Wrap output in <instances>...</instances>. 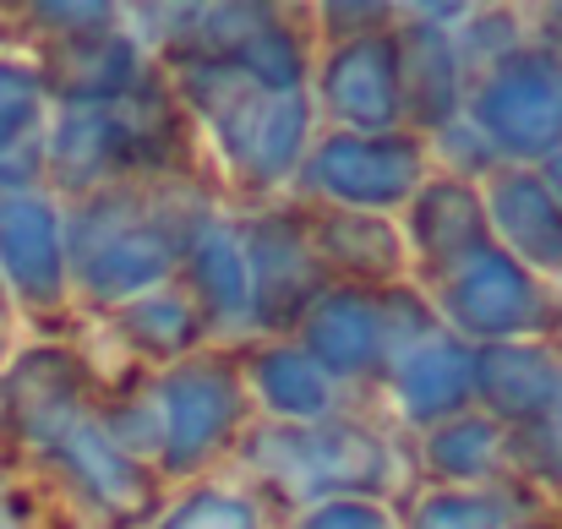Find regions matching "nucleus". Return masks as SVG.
Listing matches in <instances>:
<instances>
[{"label": "nucleus", "mask_w": 562, "mask_h": 529, "mask_svg": "<svg viewBox=\"0 0 562 529\" xmlns=\"http://www.w3.org/2000/svg\"><path fill=\"white\" fill-rule=\"evenodd\" d=\"M176 115L165 99H154L148 88H132L115 104H77L49 143L55 176L66 185H99L115 170L132 165H159L176 148Z\"/></svg>", "instance_id": "f257e3e1"}, {"label": "nucleus", "mask_w": 562, "mask_h": 529, "mask_svg": "<svg viewBox=\"0 0 562 529\" xmlns=\"http://www.w3.org/2000/svg\"><path fill=\"white\" fill-rule=\"evenodd\" d=\"M137 196H99L77 213L71 224V257H77V273L82 284L99 295V301H121V295H137L148 284H159L170 268H176V251H181V235L159 218H143L132 207Z\"/></svg>", "instance_id": "f03ea898"}, {"label": "nucleus", "mask_w": 562, "mask_h": 529, "mask_svg": "<svg viewBox=\"0 0 562 529\" xmlns=\"http://www.w3.org/2000/svg\"><path fill=\"white\" fill-rule=\"evenodd\" d=\"M257 470L295 492V497H328V492H376L387 481V448L372 431L350 420H323V426H284L262 431L251 442Z\"/></svg>", "instance_id": "7ed1b4c3"}, {"label": "nucleus", "mask_w": 562, "mask_h": 529, "mask_svg": "<svg viewBox=\"0 0 562 529\" xmlns=\"http://www.w3.org/2000/svg\"><path fill=\"white\" fill-rule=\"evenodd\" d=\"M475 132L508 154H552L562 137V77L547 55H508L475 88Z\"/></svg>", "instance_id": "20e7f679"}, {"label": "nucleus", "mask_w": 562, "mask_h": 529, "mask_svg": "<svg viewBox=\"0 0 562 529\" xmlns=\"http://www.w3.org/2000/svg\"><path fill=\"white\" fill-rule=\"evenodd\" d=\"M154 404H159V426H165V437H159L165 470L187 475L229 437V426L240 415V387L218 360H191L159 382Z\"/></svg>", "instance_id": "39448f33"}, {"label": "nucleus", "mask_w": 562, "mask_h": 529, "mask_svg": "<svg viewBox=\"0 0 562 529\" xmlns=\"http://www.w3.org/2000/svg\"><path fill=\"white\" fill-rule=\"evenodd\" d=\"M246 257H251L246 301H251L257 323L284 328L306 306L323 301V257L295 218H257L246 229Z\"/></svg>", "instance_id": "423d86ee"}, {"label": "nucleus", "mask_w": 562, "mask_h": 529, "mask_svg": "<svg viewBox=\"0 0 562 529\" xmlns=\"http://www.w3.org/2000/svg\"><path fill=\"white\" fill-rule=\"evenodd\" d=\"M420 176V148L409 137H361L339 132L317 148L312 159V185L328 191L334 202H350L356 213L404 202Z\"/></svg>", "instance_id": "0eeeda50"}, {"label": "nucleus", "mask_w": 562, "mask_h": 529, "mask_svg": "<svg viewBox=\"0 0 562 529\" xmlns=\"http://www.w3.org/2000/svg\"><path fill=\"white\" fill-rule=\"evenodd\" d=\"M442 312L481 339H508L541 323V295L530 284V273L508 257V251H481L475 262H464L448 284H442Z\"/></svg>", "instance_id": "6e6552de"}, {"label": "nucleus", "mask_w": 562, "mask_h": 529, "mask_svg": "<svg viewBox=\"0 0 562 529\" xmlns=\"http://www.w3.org/2000/svg\"><path fill=\"white\" fill-rule=\"evenodd\" d=\"M0 273L33 306H49L66 284L60 218L33 191H0Z\"/></svg>", "instance_id": "1a4fd4ad"}, {"label": "nucleus", "mask_w": 562, "mask_h": 529, "mask_svg": "<svg viewBox=\"0 0 562 529\" xmlns=\"http://www.w3.org/2000/svg\"><path fill=\"white\" fill-rule=\"evenodd\" d=\"M323 99L339 121L361 126V137H387L398 121V44L393 38H356L323 66Z\"/></svg>", "instance_id": "9d476101"}, {"label": "nucleus", "mask_w": 562, "mask_h": 529, "mask_svg": "<svg viewBox=\"0 0 562 529\" xmlns=\"http://www.w3.org/2000/svg\"><path fill=\"white\" fill-rule=\"evenodd\" d=\"M5 415L16 437L49 448L82 415V371L66 350H27L5 376Z\"/></svg>", "instance_id": "9b49d317"}, {"label": "nucleus", "mask_w": 562, "mask_h": 529, "mask_svg": "<svg viewBox=\"0 0 562 529\" xmlns=\"http://www.w3.org/2000/svg\"><path fill=\"white\" fill-rule=\"evenodd\" d=\"M49 82L71 104H115L137 88V49L115 27L71 33L49 49Z\"/></svg>", "instance_id": "f8f14e48"}, {"label": "nucleus", "mask_w": 562, "mask_h": 529, "mask_svg": "<svg viewBox=\"0 0 562 529\" xmlns=\"http://www.w3.org/2000/svg\"><path fill=\"white\" fill-rule=\"evenodd\" d=\"M409 229H415V246H420V257H426L431 268H453V273H459L464 262H475L481 251H492L486 213H481L475 191L459 185V180H431V185H420Z\"/></svg>", "instance_id": "ddd939ff"}, {"label": "nucleus", "mask_w": 562, "mask_h": 529, "mask_svg": "<svg viewBox=\"0 0 562 529\" xmlns=\"http://www.w3.org/2000/svg\"><path fill=\"white\" fill-rule=\"evenodd\" d=\"M49 453L82 481V492L93 497V503H104L110 514H143L148 508V486H143V475L132 470V459L104 437V426L82 409L55 442H49Z\"/></svg>", "instance_id": "4468645a"}, {"label": "nucleus", "mask_w": 562, "mask_h": 529, "mask_svg": "<svg viewBox=\"0 0 562 529\" xmlns=\"http://www.w3.org/2000/svg\"><path fill=\"white\" fill-rule=\"evenodd\" d=\"M398 99L415 110L426 126H448L459 115V55L442 27L415 22L398 44Z\"/></svg>", "instance_id": "2eb2a0df"}, {"label": "nucleus", "mask_w": 562, "mask_h": 529, "mask_svg": "<svg viewBox=\"0 0 562 529\" xmlns=\"http://www.w3.org/2000/svg\"><path fill=\"white\" fill-rule=\"evenodd\" d=\"M306 350L317 360V371H334V376H356L372 360H382L372 295H356V290L323 295L306 317Z\"/></svg>", "instance_id": "dca6fc26"}, {"label": "nucleus", "mask_w": 562, "mask_h": 529, "mask_svg": "<svg viewBox=\"0 0 562 529\" xmlns=\"http://www.w3.org/2000/svg\"><path fill=\"white\" fill-rule=\"evenodd\" d=\"M181 88L191 93V104L207 115V126L218 132V143L246 165L268 99H257V88H251L229 60H187V66H181Z\"/></svg>", "instance_id": "f3484780"}, {"label": "nucleus", "mask_w": 562, "mask_h": 529, "mask_svg": "<svg viewBox=\"0 0 562 529\" xmlns=\"http://www.w3.org/2000/svg\"><path fill=\"white\" fill-rule=\"evenodd\" d=\"M562 371L552 354L525 350V345H492L475 354V387L486 393V404L508 420H536L547 409V398L558 393Z\"/></svg>", "instance_id": "a211bd4d"}, {"label": "nucleus", "mask_w": 562, "mask_h": 529, "mask_svg": "<svg viewBox=\"0 0 562 529\" xmlns=\"http://www.w3.org/2000/svg\"><path fill=\"white\" fill-rule=\"evenodd\" d=\"M492 218H497V229L508 235V246L525 257V262H536V268H562V218L558 207H552V196H547V185L541 176H503L497 180V191H492ZM514 257V262H519Z\"/></svg>", "instance_id": "6ab92c4d"}, {"label": "nucleus", "mask_w": 562, "mask_h": 529, "mask_svg": "<svg viewBox=\"0 0 562 529\" xmlns=\"http://www.w3.org/2000/svg\"><path fill=\"white\" fill-rule=\"evenodd\" d=\"M475 387V354L459 345H426L398 365V404L409 420H437L448 409H459Z\"/></svg>", "instance_id": "aec40b11"}, {"label": "nucleus", "mask_w": 562, "mask_h": 529, "mask_svg": "<svg viewBox=\"0 0 562 529\" xmlns=\"http://www.w3.org/2000/svg\"><path fill=\"white\" fill-rule=\"evenodd\" d=\"M317 257L356 273V279H393L398 273V235L376 213H328L317 224Z\"/></svg>", "instance_id": "412c9836"}, {"label": "nucleus", "mask_w": 562, "mask_h": 529, "mask_svg": "<svg viewBox=\"0 0 562 529\" xmlns=\"http://www.w3.org/2000/svg\"><path fill=\"white\" fill-rule=\"evenodd\" d=\"M191 279L202 290V306L229 323L246 312V257L224 224H196L191 229Z\"/></svg>", "instance_id": "4be33fe9"}, {"label": "nucleus", "mask_w": 562, "mask_h": 529, "mask_svg": "<svg viewBox=\"0 0 562 529\" xmlns=\"http://www.w3.org/2000/svg\"><path fill=\"white\" fill-rule=\"evenodd\" d=\"M257 387L262 398L290 415V420H317L328 409V376L317 371V360L301 350H268L257 360Z\"/></svg>", "instance_id": "5701e85b"}, {"label": "nucleus", "mask_w": 562, "mask_h": 529, "mask_svg": "<svg viewBox=\"0 0 562 529\" xmlns=\"http://www.w3.org/2000/svg\"><path fill=\"white\" fill-rule=\"evenodd\" d=\"M301 143H306V99L301 93H279V99H268V110L257 121L246 170L257 180L290 176V165L301 159Z\"/></svg>", "instance_id": "b1692460"}, {"label": "nucleus", "mask_w": 562, "mask_h": 529, "mask_svg": "<svg viewBox=\"0 0 562 529\" xmlns=\"http://www.w3.org/2000/svg\"><path fill=\"white\" fill-rule=\"evenodd\" d=\"M497 442H503V431L492 426V420H453V426H442L437 437H431V448H426V459H431V470L437 475H453V481H470V475H486L492 464H497Z\"/></svg>", "instance_id": "393cba45"}, {"label": "nucleus", "mask_w": 562, "mask_h": 529, "mask_svg": "<svg viewBox=\"0 0 562 529\" xmlns=\"http://www.w3.org/2000/svg\"><path fill=\"white\" fill-rule=\"evenodd\" d=\"M196 323H191V306L181 295H143L132 312H126V339L143 345L148 354H176L191 345Z\"/></svg>", "instance_id": "a878e982"}, {"label": "nucleus", "mask_w": 562, "mask_h": 529, "mask_svg": "<svg viewBox=\"0 0 562 529\" xmlns=\"http://www.w3.org/2000/svg\"><path fill=\"white\" fill-rule=\"evenodd\" d=\"M508 525V503L503 497H475V492H437L420 497L409 529H503Z\"/></svg>", "instance_id": "bb28decb"}, {"label": "nucleus", "mask_w": 562, "mask_h": 529, "mask_svg": "<svg viewBox=\"0 0 562 529\" xmlns=\"http://www.w3.org/2000/svg\"><path fill=\"white\" fill-rule=\"evenodd\" d=\"M33 115H38V82H33V71L0 66V170H5V159H16L22 137L33 132Z\"/></svg>", "instance_id": "cd10ccee"}, {"label": "nucleus", "mask_w": 562, "mask_h": 529, "mask_svg": "<svg viewBox=\"0 0 562 529\" xmlns=\"http://www.w3.org/2000/svg\"><path fill=\"white\" fill-rule=\"evenodd\" d=\"M165 529H257V514L240 503V497H224V492H196L187 497Z\"/></svg>", "instance_id": "c85d7f7f"}, {"label": "nucleus", "mask_w": 562, "mask_h": 529, "mask_svg": "<svg viewBox=\"0 0 562 529\" xmlns=\"http://www.w3.org/2000/svg\"><path fill=\"white\" fill-rule=\"evenodd\" d=\"M530 437H536V464L552 481H562V382H558V393L547 398V409L530 420Z\"/></svg>", "instance_id": "c756f323"}, {"label": "nucleus", "mask_w": 562, "mask_h": 529, "mask_svg": "<svg viewBox=\"0 0 562 529\" xmlns=\"http://www.w3.org/2000/svg\"><path fill=\"white\" fill-rule=\"evenodd\" d=\"M301 529H393L382 514H376L372 503H345V497H334V503H323V508H312Z\"/></svg>", "instance_id": "7c9ffc66"}, {"label": "nucleus", "mask_w": 562, "mask_h": 529, "mask_svg": "<svg viewBox=\"0 0 562 529\" xmlns=\"http://www.w3.org/2000/svg\"><path fill=\"white\" fill-rule=\"evenodd\" d=\"M38 22H55V33H93L110 22V5H33Z\"/></svg>", "instance_id": "2f4dec72"}, {"label": "nucleus", "mask_w": 562, "mask_h": 529, "mask_svg": "<svg viewBox=\"0 0 562 529\" xmlns=\"http://www.w3.org/2000/svg\"><path fill=\"white\" fill-rule=\"evenodd\" d=\"M323 16H328V27H334V33H356V22L376 27V22H382L387 11H382V5H328Z\"/></svg>", "instance_id": "473e14b6"}, {"label": "nucleus", "mask_w": 562, "mask_h": 529, "mask_svg": "<svg viewBox=\"0 0 562 529\" xmlns=\"http://www.w3.org/2000/svg\"><path fill=\"white\" fill-rule=\"evenodd\" d=\"M541 185H547V196H552V207H558V218H562V154H552V159H547V176H541Z\"/></svg>", "instance_id": "72a5a7b5"}, {"label": "nucleus", "mask_w": 562, "mask_h": 529, "mask_svg": "<svg viewBox=\"0 0 562 529\" xmlns=\"http://www.w3.org/2000/svg\"><path fill=\"white\" fill-rule=\"evenodd\" d=\"M0 529H16V519H11V508H5V497H0Z\"/></svg>", "instance_id": "f704fd0d"}]
</instances>
